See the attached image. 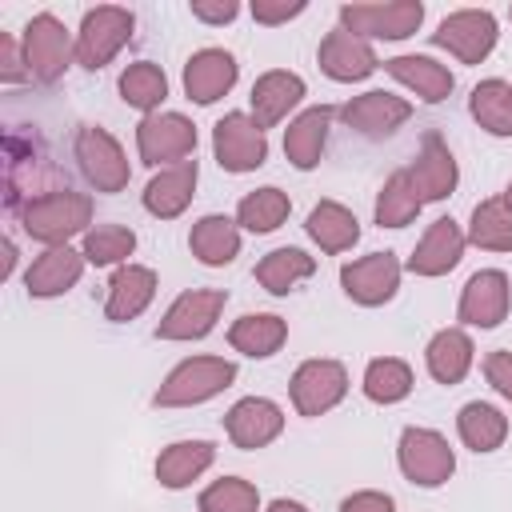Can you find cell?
Here are the masks:
<instances>
[{"instance_id": "cell-24", "label": "cell", "mask_w": 512, "mask_h": 512, "mask_svg": "<svg viewBox=\"0 0 512 512\" xmlns=\"http://www.w3.org/2000/svg\"><path fill=\"white\" fill-rule=\"evenodd\" d=\"M192 184H196V160H184L176 168H164L148 184V192H144L148 212H156V216H180L184 204L192 200Z\"/></svg>"}, {"instance_id": "cell-1", "label": "cell", "mask_w": 512, "mask_h": 512, "mask_svg": "<svg viewBox=\"0 0 512 512\" xmlns=\"http://www.w3.org/2000/svg\"><path fill=\"white\" fill-rule=\"evenodd\" d=\"M92 216V200L80 192H44L32 196L24 208V232L60 248L68 236H76Z\"/></svg>"}, {"instance_id": "cell-22", "label": "cell", "mask_w": 512, "mask_h": 512, "mask_svg": "<svg viewBox=\"0 0 512 512\" xmlns=\"http://www.w3.org/2000/svg\"><path fill=\"white\" fill-rule=\"evenodd\" d=\"M460 252H464L460 228H456L452 220H436V224L428 228V236L420 240L416 256L408 260V268L420 272V276H440V272H448V268L460 260Z\"/></svg>"}, {"instance_id": "cell-40", "label": "cell", "mask_w": 512, "mask_h": 512, "mask_svg": "<svg viewBox=\"0 0 512 512\" xmlns=\"http://www.w3.org/2000/svg\"><path fill=\"white\" fill-rule=\"evenodd\" d=\"M132 248H136V236H132L128 228H120V224H100V228H92L88 240H84V260H92V264H116V260H124Z\"/></svg>"}, {"instance_id": "cell-14", "label": "cell", "mask_w": 512, "mask_h": 512, "mask_svg": "<svg viewBox=\"0 0 512 512\" xmlns=\"http://www.w3.org/2000/svg\"><path fill=\"white\" fill-rule=\"evenodd\" d=\"M236 84V60L224 52V48H204L188 60L184 68V88L196 104H212L220 100L228 88Z\"/></svg>"}, {"instance_id": "cell-17", "label": "cell", "mask_w": 512, "mask_h": 512, "mask_svg": "<svg viewBox=\"0 0 512 512\" xmlns=\"http://www.w3.org/2000/svg\"><path fill=\"white\" fill-rule=\"evenodd\" d=\"M504 312H508V280H504V272H476L468 280V288H464L460 320L492 328V324L504 320Z\"/></svg>"}, {"instance_id": "cell-42", "label": "cell", "mask_w": 512, "mask_h": 512, "mask_svg": "<svg viewBox=\"0 0 512 512\" xmlns=\"http://www.w3.org/2000/svg\"><path fill=\"white\" fill-rule=\"evenodd\" d=\"M28 76H32V72H28L24 52L16 48V40H12V36H4V32H0V80L20 84V80H28Z\"/></svg>"}, {"instance_id": "cell-9", "label": "cell", "mask_w": 512, "mask_h": 512, "mask_svg": "<svg viewBox=\"0 0 512 512\" xmlns=\"http://www.w3.org/2000/svg\"><path fill=\"white\" fill-rule=\"evenodd\" d=\"M436 44L456 52L464 64H480L492 44H496V20L492 12H476V8H464V12H452L440 32H436Z\"/></svg>"}, {"instance_id": "cell-10", "label": "cell", "mask_w": 512, "mask_h": 512, "mask_svg": "<svg viewBox=\"0 0 512 512\" xmlns=\"http://www.w3.org/2000/svg\"><path fill=\"white\" fill-rule=\"evenodd\" d=\"M220 308H224V292H216V288L184 292V296L168 308V316L160 320L156 336H164V340H196V336L212 332Z\"/></svg>"}, {"instance_id": "cell-43", "label": "cell", "mask_w": 512, "mask_h": 512, "mask_svg": "<svg viewBox=\"0 0 512 512\" xmlns=\"http://www.w3.org/2000/svg\"><path fill=\"white\" fill-rule=\"evenodd\" d=\"M484 372H488L492 388L512 400V352H492V356L484 360Z\"/></svg>"}, {"instance_id": "cell-16", "label": "cell", "mask_w": 512, "mask_h": 512, "mask_svg": "<svg viewBox=\"0 0 512 512\" xmlns=\"http://www.w3.org/2000/svg\"><path fill=\"white\" fill-rule=\"evenodd\" d=\"M408 176H412V188L420 200H444L456 188V160L440 144V136H424V148Z\"/></svg>"}, {"instance_id": "cell-38", "label": "cell", "mask_w": 512, "mask_h": 512, "mask_svg": "<svg viewBox=\"0 0 512 512\" xmlns=\"http://www.w3.org/2000/svg\"><path fill=\"white\" fill-rule=\"evenodd\" d=\"M120 92H124V100L132 104V108H156L160 100H164V92H168V80H164V72L156 68V64H148V60H140V64H132L124 76H120Z\"/></svg>"}, {"instance_id": "cell-26", "label": "cell", "mask_w": 512, "mask_h": 512, "mask_svg": "<svg viewBox=\"0 0 512 512\" xmlns=\"http://www.w3.org/2000/svg\"><path fill=\"white\" fill-rule=\"evenodd\" d=\"M328 120L332 112L328 108H308L304 116L292 120L288 136H284V152L296 168H312L320 160V148H324V136H328Z\"/></svg>"}, {"instance_id": "cell-15", "label": "cell", "mask_w": 512, "mask_h": 512, "mask_svg": "<svg viewBox=\"0 0 512 512\" xmlns=\"http://www.w3.org/2000/svg\"><path fill=\"white\" fill-rule=\"evenodd\" d=\"M320 68L332 80H364L376 68V56L360 36H352L348 28H336L320 40Z\"/></svg>"}, {"instance_id": "cell-5", "label": "cell", "mask_w": 512, "mask_h": 512, "mask_svg": "<svg viewBox=\"0 0 512 512\" xmlns=\"http://www.w3.org/2000/svg\"><path fill=\"white\" fill-rule=\"evenodd\" d=\"M452 448L444 436L428 432V428H408L400 436V468L412 484H424V488H436L452 476Z\"/></svg>"}, {"instance_id": "cell-47", "label": "cell", "mask_w": 512, "mask_h": 512, "mask_svg": "<svg viewBox=\"0 0 512 512\" xmlns=\"http://www.w3.org/2000/svg\"><path fill=\"white\" fill-rule=\"evenodd\" d=\"M268 512H308V508H304V504H296V500H276Z\"/></svg>"}, {"instance_id": "cell-23", "label": "cell", "mask_w": 512, "mask_h": 512, "mask_svg": "<svg viewBox=\"0 0 512 512\" xmlns=\"http://www.w3.org/2000/svg\"><path fill=\"white\" fill-rule=\"evenodd\" d=\"M152 292H156L152 268H136V264L120 268L108 284V320H132L136 312H144Z\"/></svg>"}, {"instance_id": "cell-4", "label": "cell", "mask_w": 512, "mask_h": 512, "mask_svg": "<svg viewBox=\"0 0 512 512\" xmlns=\"http://www.w3.org/2000/svg\"><path fill=\"white\" fill-rule=\"evenodd\" d=\"M236 376V368L228 360H212V356H196V360H184L168 380L164 388L156 392V404H196V400H208L216 396L220 388H228Z\"/></svg>"}, {"instance_id": "cell-21", "label": "cell", "mask_w": 512, "mask_h": 512, "mask_svg": "<svg viewBox=\"0 0 512 512\" xmlns=\"http://www.w3.org/2000/svg\"><path fill=\"white\" fill-rule=\"evenodd\" d=\"M304 96V80L292 76V72H264L252 88V112H256V124L268 128L276 124L292 104H300Z\"/></svg>"}, {"instance_id": "cell-45", "label": "cell", "mask_w": 512, "mask_h": 512, "mask_svg": "<svg viewBox=\"0 0 512 512\" xmlns=\"http://www.w3.org/2000/svg\"><path fill=\"white\" fill-rule=\"evenodd\" d=\"M340 512H392V496L384 492H356L340 504Z\"/></svg>"}, {"instance_id": "cell-46", "label": "cell", "mask_w": 512, "mask_h": 512, "mask_svg": "<svg viewBox=\"0 0 512 512\" xmlns=\"http://www.w3.org/2000/svg\"><path fill=\"white\" fill-rule=\"evenodd\" d=\"M240 8L232 4V0H224V4H204V0H196L192 4V16H200V20H208V24H224V20H232Z\"/></svg>"}, {"instance_id": "cell-33", "label": "cell", "mask_w": 512, "mask_h": 512, "mask_svg": "<svg viewBox=\"0 0 512 512\" xmlns=\"http://www.w3.org/2000/svg\"><path fill=\"white\" fill-rule=\"evenodd\" d=\"M240 248V236L232 228V220L224 216H204L196 228H192V252L204 260V264H228Z\"/></svg>"}, {"instance_id": "cell-18", "label": "cell", "mask_w": 512, "mask_h": 512, "mask_svg": "<svg viewBox=\"0 0 512 512\" xmlns=\"http://www.w3.org/2000/svg\"><path fill=\"white\" fill-rule=\"evenodd\" d=\"M84 272V252H72L68 244L48 248L44 256H36V264L28 268L24 284L32 296H60L64 288H72Z\"/></svg>"}, {"instance_id": "cell-7", "label": "cell", "mask_w": 512, "mask_h": 512, "mask_svg": "<svg viewBox=\"0 0 512 512\" xmlns=\"http://www.w3.org/2000/svg\"><path fill=\"white\" fill-rule=\"evenodd\" d=\"M212 144H216L220 168H228V172H252V168H260L264 156H268V144H264L260 124L248 120V116H240V112H232V116H224V120L216 124Z\"/></svg>"}, {"instance_id": "cell-48", "label": "cell", "mask_w": 512, "mask_h": 512, "mask_svg": "<svg viewBox=\"0 0 512 512\" xmlns=\"http://www.w3.org/2000/svg\"><path fill=\"white\" fill-rule=\"evenodd\" d=\"M12 264H16V244H12V240H4V276L12 272Z\"/></svg>"}, {"instance_id": "cell-29", "label": "cell", "mask_w": 512, "mask_h": 512, "mask_svg": "<svg viewBox=\"0 0 512 512\" xmlns=\"http://www.w3.org/2000/svg\"><path fill=\"white\" fill-rule=\"evenodd\" d=\"M472 116L492 136H512V88L504 80H484L472 88Z\"/></svg>"}, {"instance_id": "cell-19", "label": "cell", "mask_w": 512, "mask_h": 512, "mask_svg": "<svg viewBox=\"0 0 512 512\" xmlns=\"http://www.w3.org/2000/svg\"><path fill=\"white\" fill-rule=\"evenodd\" d=\"M284 416L272 400H260V396H248L240 400L232 412H228V436L240 444V448H260L268 444L276 432H280Z\"/></svg>"}, {"instance_id": "cell-28", "label": "cell", "mask_w": 512, "mask_h": 512, "mask_svg": "<svg viewBox=\"0 0 512 512\" xmlns=\"http://www.w3.org/2000/svg\"><path fill=\"white\" fill-rule=\"evenodd\" d=\"M308 232H312V240H316L324 252H344V248L356 244V236H360L356 216H352L348 208L332 204V200H324V204L312 208V216H308Z\"/></svg>"}, {"instance_id": "cell-25", "label": "cell", "mask_w": 512, "mask_h": 512, "mask_svg": "<svg viewBox=\"0 0 512 512\" xmlns=\"http://www.w3.org/2000/svg\"><path fill=\"white\" fill-rule=\"evenodd\" d=\"M388 72H392L400 84L416 88V92H420L424 100H432V104L452 92V72H448L444 64L428 60V56H396V60H388Z\"/></svg>"}, {"instance_id": "cell-35", "label": "cell", "mask_w": 512, "mask_h": 512, "mask_svg": "<svg viewBox=\"0 0 512 512\" xmlns=\"http://www.w3.org/2000/svg\"><path fill=\"white\" fill-rule=\"evenodd\" d=\"M472 240L480 248L508 252L512 248V208L504 200H484L472 212Z\"/></svg>"}, {"instance_id": "cell-6", "label": "cell", "mask_w": 512, "mask_h": 512, "mask_svg": "<svg viewBox=\"0 0 512 512\" xmlns=\"http://www.w3.org/2000/svg\"><path fill=\"white\" fill-rule=\"evenodd\" d=\"M68 32L64 24L52 16V12H40L28 20L24 28V60H28V72L36 80H56L64 68H68Z\"/></svg>"}, {"instance_id": "cell-20", "label": "cell", "mask_w": 512, "mask_h": 512, "mask_svg": "<svg viewBox=\"0 0 512 512\" xmlns=\"http://www.w3.org/2000/svg\"><path fill=\"white\" fill-rule=\"evenodd\" d=\"M408 104L404 100H396V96H388V92H364V96H356L348 108H344V120L352 124V128H360L364 136H388L396 124H404L408 120Z\"/></svg>"}, {"instance_id": "cell-8", "label": "cell", "mask_w": 512, "mask_h": 512, "mask_svg": "<svg viewBox=\"0 0 512 512\" xmlns=\"http://www.w3.org/2000/svg\"><path fill=\"white\" fill-rule=\"evenodd\" d=\"M76 160H80L84 176L100 192H120L128 184V160H124L120 144L104 128H80V136H76Z\"/></svg>"}, {"instance_id": "cell-2", "label": "cell", "mask_w": 512, "mask_h": 512, "mask_svg": "<svg viewBox=\"0 0 512 512\" xmlns=\"http://www.w3.org/2000/svg\"><path fill=\"white\" fill-rule=\"evenodd\" d=\"M424 8L416 0L400 4H344L340 20L352 36H380V40H404L420 28Z\"/></svg>"}, {"instance_id": "cell-11", "label": "cell", "mask_w": 512, "mask_h": 512, "mask_svg": "<svg viewBox=\"0 0 512 512\" xmlns=\"http://www.w3.org/2000/svg\"><path fill=\"white\" fill-rule=\"evenodd\" d=\"M348 388V376L336 360H308L300 364V372L292 376V400L304 416H320L328 412Z\"/></svg>"}, {"instance_id": "cell-31", "label": "cell", "mask_w": 512, "mask_h": 512, "mask_svg": "<svg viewBox=\"0 0 512 512\" xmlns=\"http://www.w3.org/2000/svg\"><path fill=\"white\" fill-rule=\"evenodd\" d=\"M468 364H472V344H468L464 332L448 328V332H440V336L428 344V368H432V376H436L440 384H456V380L468 372Z\"/></svg>"}, {"instance_id": "cell-41", "label": "cell", "mask_w": 512, "mask_h": 512, "mask_svg": "<svg viewBox=\"0 0 512 512\" xmlns=\"http://www.w3.org/2000/svg\"><path fill=\"white\" fill-rule=\"evenodd\" d=\"M200 508L204 512H256V488L236 476H224L200 496Z\"/></svg>"}, {"instance_id": "cell-12", "label": "cell", "mask_w": 512, "mask_h": 512, "mask_svg": "<svg viewBox=\"0 0 512 512\" xmlns=\"http://www.w3.org/2000/svg\"><path fill=\"white\" fill-rule=\"evenodd\" d=\"M136 140H140V156L148 164H160V160H180L184 164V156H192V148H196V128L184 116L164 112V116H148L140 124Z\"/></svg>"}, {"instance_id": "cell-3", "label": "cell", "mask_w": 512, "mask_h": 512, "mask_svg": "<svg viewBox=\"0 0 512 512\" xmlns=\"http://www.w3.org/2000/svg\"><path fill=\"white\" fill-rule=\"evenodd\" d=\"M128 36H132V12L112 8V4L92 8V12L84 16V24H80L76 60H80L84 68H104V64L120 52V44H124Z\"/></svg>"}, {"instance_id": "cell-39", "label": "cell", "mask_w": 512, "mask_h": 512, "mask_svg": "<svg viewBox=\"0 0 512 512\" xmlns=\"http://www.w3.org/2000/svg\"><path fill=\"white\" fill-rule=\"evenodd\" d=\"M412 388V372L408 364L400 360H372L368 372H364V392L380 404H392V400H404Z\"/></svg>"}, {"instance_id": "cell-30", "label": "cell", "mask_w": 512, "mask_h": 512, "mask_svg": "<svg viewBox=\"0 0 512 512\" xmlns=\"http://www.w3.org/2000/svg\"><path fill=\"white\" fill-rule=\"evenodd\" d=\"M312 256H304L300 248H276V252H268L260 264H256V280L268 288V292H276V296H284L296 280H304V276H312Z\"/></svg>"}, {"instance_id": "cell-49", "label": "cell", "mask_w": 512, "mask_h": 512, "mask_svg": "<svg viewBox=\"0 0 512 512\" xmlns=\"http://www.w3.org/2000/svg\"><path fill=\"white\" fill-rule=\"evenodd\" d=\"M504 204H508V208H512V184H508V196H504Z\"/></svg>"}, {"instance_id": "cell-44", "label": "cell", "mask_w": 512, "mask_h": 512, "mask_svg": "<svg viewBox=\"0 0 512 512\" xmlns=\"http://www.w3.org/2000/svg\"><path fill=\"white\" fill-rule=\"evenodd\" d=\"M300 12H304V4H300V0H292V4H288V0H280V4H264V0H256V4H252V16H256V20H264V24H280V20L300 16Z\"/></svg>"}, {"instance_id": "cell-13", "label": "cell", "mask_w": 512, "mask_h": 512, "mask_svg": "<svg viewBox=\"0 0 512 512\" xmlns=\"http://www.w3.org/2000/svg\"><path fill=\"white\" fill-rule=\"evenodd\" d=\"M396 280H400V264L392 252H372V256H364L340 272L344 292L360 304H384L396 292Z\"/></svg>"}, {"instance_id": "cell-36", "label": "cell", "mask_w": 512, "mask_h": 512, "mask_svg": "<svg viewBox=\"0 0 512 512\" xmlns=\"http://www.w3.org/2000/svg\"><path fill=\"white\" fill-rule=\"evenodd\" d=\"M416 212H420V196H416V188H412V176H408V172H396V176L384 184V192H380L376 220H380L384 228H404Z\"/></svg>"}, {"instance_id": "cell-34", "label": "cell", "mask_w": 512, "mask_h": 512, "mask_svg": "<svg viewBox=\"0 0 512 512\" xmlns=\"http://www.w3.org/2000/svg\"><path fill=\"white\" fill-rule=\"evenodd\" d=\"M284 336H288V328L280 316H244L232 328V344L248 356H272L284 344Z\"/></svg>"}, {"instance_id": "cell-27", "label": "cell", "mask_w": 512, "mask_h": 512, "mask_svg": "<svg viewBox=\"0 0 512 512\" xmlns=\"http://www.w3.org/2000/svg\"><path fill=\"white\" fill-rule=\"evenodd\" d=\"M212 464V444L208 440H184L172 444L160 460H156V476L164 488H184L192 476H200Z\"/></svg>"}, {"instance_id": "cell-32", "label": "cell", "mask_w": 512, "mask_h": 512, "mask_svg": "<svg viewBox=\"0 0 512 512\" xmlns=\"http://www.w3.org/2000/svg\"><path fill=\"white\" fill-rule=\"evenodd\" d=\"M460 436H464V444L468 448H476V452H492V448H500V440L508 436V420L492 408V404H464L460 408Z\"/></svg>"}, {"instance_id": "cell-37", "label": "cell", "mask_w": 512, "mask_h": 512, "mask_svg": "<svg viewBox=\"0 0 512 512\" xmlns=\"http://www.w3.org/2000/svg\"><path fill=\"white\" fill-rule=\"evenodd\" d=\"M288 216V196L280 188H256L252 196L240 200V224L248 232H272Z\"/></svg>"}]
</instances>
